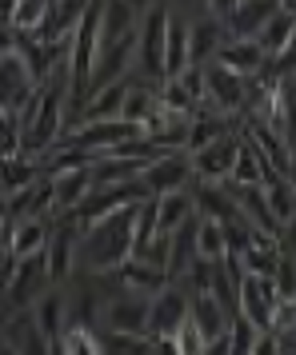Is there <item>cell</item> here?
I'll list each match as a JSON object with an SVG mask.
<instances>
[{
	"instance_id": "1",
	"label": "cell",
	"mask_w": 296,
	"mask_h": 355,
	"mask_svg": "<svg viewBox=\"0 0 296 355\" xmlns=\"http://www.w3.org/2000/svg\"><path fill=\"white\" fill-rule=\"evenodd\" d=\"M145 204V200H140ZM120 208L113 216H104L97 224L81 227V240H76V268L88 275H108L116 272L124 259L132 256V232H136V208Z\"/></svg>"
},
{
	"instance_id": "2",
	"label": "cell",
	"mask_w": 296,
	"mask_h": 355,
	"mask_svg": "<svg viewBox=\"0 0 296 355\" xmlns=\"http://www.w3.org/2000/svg\"><path fill=\"white\" fill-rule=\"evenodd\" d=\"M49 268H44V252L40 256H28V259H13V268L4 275V288H0V307L4 315L13 311H33L36 300L49 291Z\"/></svg>"
},
{
	"instance_id": "3",
	"label": "cell",
	"mask_w": 296,
	"mask_h": 355,
	"mask_svg": "<svg viewBox=\"0 0 296 355\" xmlns=\"http://www.w3.org/2000/svg\"><path fill=\"white\" fill-rule=\"evenodd\" d=\"M165 36H168V4H152L136 20V76L161 84L165 80Z\"/></svg>"
},
{
	"instance_id": "4",
	"label": "cell",
	"mask_w": 296,
	"mask_h": 355,
	"mask_svg": "<svg viewBox=\"0 0 296 355\" xmlns=\"http://www.w3.org/2000/svg\"><path fill=\"white\" fill-rule=\"evenodd\" d=\"M104 336H148V295L120 288L113 300H104L97 311Z\"/></svg>"
},
{
	"instance_id": "5",
	"label": "cell",
	"mask_w": 296,
	"mask_h": 355,
	"mask_svg": "<svg viewBox=\"0 0 296 355\" xmlns=\"http://www.w3.org/2000/svg\"><path fill=\"white\" fill-rule=\"evenodd\" d=\"M140 200H148L140 176L124 180V184H104V188H92V192L84 196L81 208L72 211V220H76L81 227H88V224H97V220H104V216H113V211H120V208L140 204Z\"/></svg>"
},
{
	"instance_id": "6",
	"label": "cell",
	"mask_w": 296,
	"mask_h": 355,
	"mask_svg": "<svg viewBox=\"0 0 296 355\" xmlns=\"http://www.w3.org/2000/svg\"><path fill=\"white\" fill-rule=\"evenodd\" d=\"M277 279L272 275H240L236 284V315H245L256 331L272 327V311H277Z\"/></svg>"
},
{
	"instance_id": "7",
	"label": "cell",
	"mask_w": 296,
	"mask_h": 355,
	"mask_svg": "<svg viewBox=\"0 0 296 355\" xmlns=\"http://www.w3.org/2000/svg\"><path fill=\"white\" fill-rule=\"evenodd\" d=\"M136 132H140V124H124V120H76V124L65 128L60 144L92 152V156H104L113 144L129 140V136H136Z\"/></svg>"
},
{
	"instance_id": "8",
	"label": "cell",
	"mask_w": 296,
	"mask_h": 355,
	"mask_svg": "<svg viewBox=\"0 0 296 355\" xmlns=\"http://www.w3.org/2000/svg\"><path fill=\"white\" fill-rule=\"evenodd\" d=\"M36 88H40V84H36L33 68L24 64L20 49L4 52V56H0V108L17 116L20 108L36 96Z\"/></svg>"
},
{
	"instance_id": "9",
	"label": "cell",
	"mask_w": 296,
	"mask_h": 355,
	"mask_svg": "<svg viewBox=\"0 0 296 355\" xmlns=\"http://www.w3.org/2000/svg\"><path fill=\"white\" fill-rule=\"evenodd\" d=\"M245 88L248 80L245 76H232L229 68L220 64H204V96H200V108H213L220 116H236L245 108Z\"/></svg>"
},
{
	"instance_id": "10",
	"label": "cell",
	"mask_w": 296,
	"mask_h": 355,
	"mask_svg": "<svg viewBox=\"0 0 296 355\" xmlns=\"http://www.w3.org/2000/svg\"><path fill=\"white\" fill-rule=\"evenodd\" d=\"M140 184H145L148 196H161V192H181L192 184V156L188 152H165L156 160H148L140 168Z\"/></svg>"
},
{
	"instance_id": "11",
	"label": "cell",
	"mask_w": 296,
	"mask_h": 355,
	"mask_svg": "<svg viewBox=\"0 0 296 355\" xmlns=\"http://www.w3.org/2000/svg\"><path fill=\"white\" fill-rule=\"evenodd\" d=\"M76 240H81V224H52V236L44 243V268H49V284L60 288L76 272Z\"/></svg>"
},
{
	"instance_id": "12",
	"label": "cell",
	"mask_w": 296,
	"mask_h": 355,
	"mask_svg": "<svg viewBox=\"0 0 296 355\" xmlns=\"http://www.w3.org/2000/svg\"><path fill=\"white\" fill-rule=\"evenodd\" d=\"M236 148H240V136L236 132H224V136H216L213 144H204L200 152H192V180L224 184L232 172V160H236Z\"/></svg>"
},
{
	"instance_id": "13",
	"label": "cell",
	"mask_w": 296,
	"mask_h": 355,
	"mask_svg": "<svg viewBox=\"0 0 296 355\" xmlns=\"http://www.w3.org/2000/svg\"><path fill=\"white\" fill-rule=\"evenodd\" d=\"M188 320V291L181 284H168L148 300V336H172Z\"/></svg>"
},
{
	"instance_id": "14",
	"label": "cell",
	"mask_w": 296,
	"mask_h": 355,
	"mask_svg": "<svg viewBox=\"0 0 296 355\" xmlns=\"http://www.w3.org/2000/svg\"><path fill=\"white\" fill-rule=\"evenodd\" d=\"M49 192H52V216H72L81 208V200L92 192V168H65L49 172Z\"/></svg>"
},
{
	"instance_id": "15",
	"label": "cell",
	"mask_w": 296,
	"mask_h": 355,
	"mask_svg": "<svg viewBox=\"0 0 296 355\" xmlns=\"http://www.w3.org/2000/svg\"><path fill=\"white\" fill-rule=\"evenodd\" d=\"M213 64L229 68L232 76H256L264 64H268V56H264V49L252 40V36H224L220 40V49H216Z\"/></svg>"
},
{
	"instance_id": "16",
	"label": "cell",
	"mask_w": 296,
	"mask_h": 355,
	"mask_svg": "<svg viewBox=\"0 0 296 355\" xmlns=\"http://www.w3.org/2000/svg\"><path fill=\"white\" fill-rule=\"evenodd\" d=\"M49 236H52V220H49V216L17 220V224H8V232H4V252H8V259L40 256V252H44V243H49Z\"/></svg>"
},
{
	"instance_id": "17",
	"label": "cell",
	"mask_w": 296,
	"mask_h": 355,
	"mask_svg": "<svg viewBox=\"0 0 296 355\" xmlns=\"http://www.w3.org/2000/svg\"><path fill=\"white\" fill-rule=\"evenodd\" d=\"M152 216H156V232L172 236L176 227H184L192 216H197L192 192H188V188H181V192H161V196H152Z\"/></svg>"
},
{
	"instance_id": "18",
	"label": "cell",
	"mask_w": 296,
	"mask_h": 355,
	"mask_svg": "<svg viewBox=\"0 0 296 355\" xmlns=\"http://www.w3.org/2000/svg\"><path fill=\"white\" fill-rule=\"evenodd\" d=\"M188 315H192V323L200 327V336L208 339H220V336H229V323L232 315L220 307V300H216L213 291H197V295H188Z\"/></svg>"
},
{
	"instance_id": "19",
	"label": "cell",
	"mask_w": 296,
	"mask_h": 355,
	"mask_svg": "<svg viewBox=\"0 0 296 355\" xmlns=\"http://www.w3.org/2000/svg\"><path fill=\"white\" fill-rule=\"evenodd\" d=\"M188 192H192L197 216H204V220H220V224H224V220L236 216V200H232L229 184H204V180H192Z\"/></svg>"
},
{
	"instance_id": "20",
	"label": "cell",
	"mask_w": 296,
	"mask_h": 355,
	"mask_svg": "<svg viewBox=\"0 0 296 355\" xmlns=\"http://www.w3.org/2000/svg\"><path fill=\"white\" fill-rule=\"evenodd\" d=\"M116 279H120V288H129V291H136V295H156L161 288H168L172 279H168V272L165 268H156V263H145V259H124L120 268H116Z\"/></svg>"
},
{
	"instance_id": "21",
	"label": "cell",
	"mask_w": 296,
	"mask_h": 355,
	"mask_svg": "<svg viewBox=\"0 0 296 355\" xmlns=\"http://www.w3.org/2000/svg\"><path fill=\"white\" fill-rule=\"evenodd\" d=\"M220 40H224V20L208 17V12L188 20V60L192 64H208L220 49Z\"/></svg>"
},
{
	"instance_id": "22",
	"label": "cell",
	"mask_w": 296,
	"mask_h": 355,
	"mask_svg": "<svg viewBox=\"0 0 296 355\" xmlns=\"http://www.w3.org/2000/svg\"><path fill=\"white\" fill-rule=\"evenodd\" d=\"M49 12H52V0H13L0 20L17 36H40L44 24H49Z\"/></svg>"
},
{
	"instance_id": "23",
	"label": "cell",
	"mask_w": 296,
	"mask_h": 355,
	"mask_svg": "<svg viewBox=\"0 0 296 355\" xmlns=\"http://www.w3.org/2000/svg\"><path fill=\"white\" fill-rule=\"evenodd\" d=\"M272 12L277 0H236V8L224 17V36H256Z\"/></svg>"
},
{
	"instance_id": "24",
	"label": "cell",
	"mask_w": 296,
	"mask_h": 355,
	"mask_svg": "<svg viewBox=\"0 0 296 355\" xmlns=\"http://www.w3.org/2000/svg\"><path fill=\"white\" fill-rule=\"evenodd\" d=\"M33 323H36V331L49 339V343H56L60 331L68 327V300H65V291H56V288L44 291V295L36 300V307H33Z\"/></svg>"
},
{
	"instance_id": "25",
	"label": "cell",
	"mask_w": 296,
	"mask_h": 355,
	"mask_svg": "<svg viewBox=\"0 0 296 355\" xmlns=\"http://www.w3.org/2000/svg\"><path fill=\"white\" fill-rule=\"evenodd\" d=\"M44 176V164L40 156H28V152H17V156H0V192L13 196L20 188H28Z\"/></svg>"
},
{
	"instance_id": "26",
	"label": "cell",
	"mask_w": 296,
	"mask_h": 355,
	"mask_svg": "<svg viewBox=\"0 0 296 355\" xmlns=\"http://www.w3.org/2000/svg\"><path fill=\"white\" fill-rule=\"evenodd\" d=\"M156 108H161V104H156V84L145 80V76H132L129 92H124V104H120V120L145 128L148 120L156 116Z\"/></svg>"
},
{
	"instance_id": "27",
	"label": "cell",
	"mask_w": 296,
	"mask_h": 355,
	"mask_svg": "<svg viewBox=\"0 0 296 355\" xmlns=\"http://www.w3.org/2000/svg\"><path fill=\"white\" fill-rule=\"evenodd\" d=\"M224 132H232V116H220V112H213V108H197V112L188 116L184 152L192 156V152H200L204 144H213L216 136H224Z\"/></svg>"
},
{
	"instance_id": "28",
	"label": "cell",
	"mask_w": 296,
	"mask_h": 355,
	"mask_svg": "<svg viewBox=\"0 0 296 355\" xmlns=\"http://www.w3.org/2000/svg\"><path fill=\"white\" fill-rule=\"evenodd\" d=\"M100 4V49L104 44H113L120 36L136 33V8H132L129 0H97Z\"/></svg>"
},
{
	"instance_id": "29",
	"label": "cell",
	"mask_w": 296,
	"mask_h": 355,
	"mask_svg": "<svg viewBox=\"0 0 296 355\" xmlns=\"http://www.w3.org/2000/svg\"><path fill=\"white\" fill-rule=\"evenodd\" d=\"M132 80H116V84H104L97 92H88L84 108L76 120H120V104H124V92H129Z\"/></svg>"
},
{
	"instance_id": "30",
	"label": "cell",
	"mask_w": 296,
	"mask_h": 355,
	"mask_svg": "<svg viewBox=\"0 0 296 355\" xmlns=\"http://www.w3.org/2000/svg\"><path fill=\"white\" fill-rule=\"evenodd\" d=\"M277 176L280 172H272V168L261 160V152L240 136V148H236V160H232L229 184H268V180H277Z\"/></svg>"
},
{
	"instance_id": "31",
	"label": "cell",
	"mask_w": 296,
	"mask_h": 355,
	"mask_svg": "<svg viewBox=\"0 0 296 355\" xmlns=\"http://www.w3.org/2000/svg\"><path fill=\"white\" fill-rule=\"evenodd\" d=\"M188 60V20L168 12V36H165V80L168 76H181Z\"/></svg>"
},
{
	"instance_id": "32",
	"label": "cell",
	"mask_w": 296,
	"mask_h": 355,
	"mask_svg": "<svg viewBox=\"0 0 296 355\" xmlns=\"http://www.w3.org/2000/svg\"><path fill=\"white\" fill-rule=\"evenodd\" d=\"M236 263H240L245 275H277V263H280L277 240L272 236H256L245 252H236Z\"/></svg>"
},
{
	"instance_id": "33",
	"label": "cell",
	"mask_w": 296,
	"mask_h": 355,
	"mask_svg": "<svg viewBox=\"0 0 296 355\" xmlns=\"http://www.w3.org/2000/svg\"><path fill=\"white\" fill-rule=\"evenodd\" d=\"M293 24H296V17H288V12H272V17L264 20V28L256 36H252V40H256V44H261L264 49V56H268V60H277V56H284V52H288V40H293Z\"/></svg>"
},
{
	"instance_id": "34",
	"label": "cell",
	"mask_w": 296,
	"mask_h": 355,
	"mask_svg": "<svg viewBox=\"0 0 296 355\" xmlns=\"http://www.w3.org/2000/svg\"><path fill=\"white\" fill-rule=\"evenodd\" d=\"M49 347H52V355H104L97 331L84 327V323H68L65 331H60V339L49 343Z\"/></svg>"
},
{
	"instance_id": "35",
	"label": "cell",
	"mask_w": 296,
	"mask_h": 355,
	"mask_svg": "<svg viewBox=\"0 0 296 355\" xmlns=\"http://www.w3.org/2000/svg\"><path fill=\"white\" fill-rule=\"evenodd\" d=\"M156 104L172 116H192L200 108V100L188 92V84H184L181 76H168V80L156 84Z\"/></svg>"
},
{
	"instance_id": "36",
	"label": "cell",
	"mask_w": 296,
	"mask_h": 355,
	"mask_svg": "<svg viewBox=\"0 0 296 355\" xmlns=\"http://www.w3.org/2000/svg\"><path fill=\"white\" fill-rule=\"evenodd\" d=\"M224 256H229V243H224V227H220V220H204V216H197V259H204V263H220Z\"/></svg>"
},
{
	"instance_id": "37",
	"label": "cell",
	"mask_w": 296,
	"mask_h": 355,
	"mask_svg": "<svg viewBox=\"0 0 296 355\" xmlns=\"http://www.w3.org/2000/svg\"><path fill=\"white\" fill-rule=\"evenodd\" d=\"M264 200H268V211H272L277 224H288L296 216V184L293 180H284V176L268 180L264 184Z\"/></svg>"
},
{
	"instance_id": "38",
	"label": "cell",
	"mask_w": 296,
	"mask_h": 355,
	"mask_svg": "<svg viewBox=\"0 0 296 355\" xmlns=\"http://www.w3.org/2000/svg\"><path fill=\"white\" fill-rule=\"evenodd\" d=\"M172 339H176V347H181V355H204V347H208V339L200 336V327L192 323V315L172 331Z\"/></svg>"
},
{
	"instance_id": "39",
	"label": "cell",
	"mask_w": 296,
	"mask_h": 355,
	"mask_svg": "<svg viewBox=\"0 0 296 355\" xmlns=\"http://www.w3.org/2000/svg\"><path fill=\"white\" fill-rule=\"evenodd\" d=\"M277 291H280V300H293L296 295V256H280L277 263Z\"/></svg>"
},
{
	"instance_id": "40",
	"label": "cell",
	"mask_w": 296,
	"mask_h": 355,
	"mask_svg": "<svg viewBox=\"0 0 296 355\" xmlns=\"http://www.w3.org/2000/svg\"><path fill=\"white\" fill-rule=\"evenodd\" d=\"M296 327V295L293 300H277V311H272V327L268 331H288Z\"/></svg>"
},
{
	"instance_id": "41",
	"label": "cell",
	"mask_w": 296,
	"mask_h": 355,
	"mask_svg": "<svg viewBox=\"0 0 296 355\" xmlns=\"http://www.w3.org/2000/svg\"><path fill=\"white\" fill-rule=\"evenodd\" d=\"M148 355H181L172 336H148Z\"/></svg>"
},
{
	"instance_id": "42",
	"label": "cell",
	"mask_w": 296,
	"mask_h": 355,
	"mask_svg": "<svg viewBox=\"0 0 296 355\" xmlns=\"http://www.w3.org/2000/svg\"><path fill=\"white\" fill-rule=\"evenodd\" d=\"M248 355H277V336H272V331H256Z\"/></svg>"
},
{
	"instance_id": "43",
	"label": "cell",
	"mask_w": 296,
	"mask_h": 355,
	"mask_svg": "<svg viewBox=\"0 0 296 355\" xmlns=\"http://www.w3.org/2000/svg\"><path fill=\"white\" fill-rule=\"evenodd\" d=\"M13 49H17V33L0 20V56H4V52H13Z\"/></svg>"
},
{
	"instance_id": "44",
	"label": "cell",
	"mask_w": 296,
	"mask_h": 355,
	"mask_svg": "<svg viewBox=\"0 0 296 355\" xmlns=\"http://www.w3.org/2000/svg\"><path fill=\"white\" fill-rule=\"evenodd\" d=\"M132 8H136V17H145L148 8H152V4H161V0H129Z\"/></svg>"
},
{
	"instance_id": "45",
	"label": "cell",
	"mask_w": 296,
	"mask_h": 355,
	"mask_svg": "<svg viewBox=\"0 0 296 355\" xmlns=\"http://www.w3.org/2000/svg\"><path fill=\"white\" fill-rule=\"evenodd\" d=\"M280 12H288V17H296V0H277Z\"/></svg>"
},
{
	"instance_id": "46",
	"label": "cell",
	"mask_w": 296,
	"mask_h": 355,
	"mask_svg": "<svg viewBox=\"0 0 296 355\" xmlns=\"http://www.w3.org/2000/svg\"><path fill=\"white\" fill-rule=\"evenodd\" d=\"M0 339H4V307H0Z\"/></svg>"
}]
</instances>
